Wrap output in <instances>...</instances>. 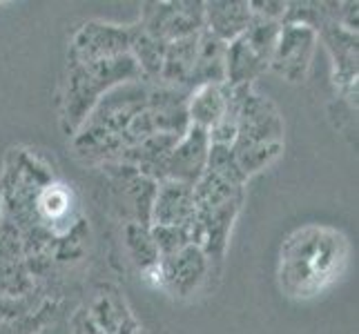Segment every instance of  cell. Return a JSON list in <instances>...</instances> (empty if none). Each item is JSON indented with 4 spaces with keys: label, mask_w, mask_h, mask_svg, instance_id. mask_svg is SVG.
I'll list each match as a JSON object with an SVG mask.
<instances>
[{
    "label": "cell",
    "mask_w": 359,
    "mask_h": 334,
    "mask_svg": "<svg viewBox=\"0 0 359 334\" xmlns=\"http://www.w3.org/2000/svg\"><path fill=\"white\" fill-rule=\"evenodd\" d=\"M210 29L217 39L234 41L243 36L248 25H250V5L245 3H215L208 5Z\"/></svg>",
    "instance_id": "cell-4"
},
{
    "label": "cell",
    "mask_w": 359,
    "mask_h": 334,
    "mask_svg": "<svg viewBox=\"0 0 359 334\" xmlns=\"http://www.w3.org/2000/svg\"><path fill=\"white\" fill-rule=\"evenodd\" d=\"M226 101L224 94L219 92L217 85H205L201 88V92L196 94V98L192 101V120H196V127H217L219 123H224L226 116Z\"/></svg>",
    "instance_id": "cell-5"
},
{
    "label": "cell",
    "mask_w": 359,
    "mask_h": 334,
    "mask_svg": "<svg viewBox=\"0 0 359 334\" xmlns=\"http://www.w3.org/2000/svg\"><path fill=\"white\" fill-rule=\"evenodd\" d=\"M239 139L237 167L243 172H255L270 156L279 154V145L270 143L281 134V123L277 111L262 96H248L239 111V127L234 130Z\"/></svg>",
    "instance_id": "cell-2"
},
{
    "label": "cell",
    "mask_w": 359,
    "mask_h": 334,
    "mask_svg": "<svg viewBox=\"0 0 359 334\" xmlns=\"http://www.w3.org/2000/svg\"><path fill=\"white\" fill-rule=\"evenodd\" d=\"M351 243L328 225H304L279 247V290L292 301H313L344 277Z\"/></svg>",
    "instance_id": "cell-1"
},
{
    "label": "cell",
    "mask_w": 359,
    "mask_h": 334,
    "mask_svg": "<svg viewBox=\"0 0 359 334\" xmlns=\"http://www.w3.org/2000/svg\"><path fill=\"white\" fill-rule=\"evenodd\" d=\"M317 34L311 25H288L286 29L279 34L275 43V52H272V67H275L281 76H286L290 83H299L306 76V69L311 65L313 49H315Z\"/></svg>",
    "instance_id": "cell-3"
}]
</instances>
